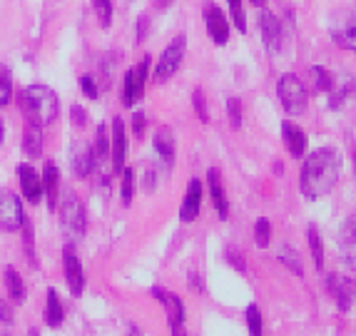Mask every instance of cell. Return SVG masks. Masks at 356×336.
<instances>
[{
	"mask_svg": "<svg viewBox=\"0 0 356 336\" xmlns=\"http://www.w3.org/2000/svg\"><path fill=\"white\" fill-rule=\"evenodd\" d=\"M344 159L337 147H319L304 154V165L299 172V189L309 202L327 197L341 177Z\"/></svg>",
	"mask_w": 356,
	"mask_h": 336,
	"instance_id": "6da1fadb",
	"label": "cell"
},
{
	"mask_svg": "<svg viewBox=\"0 0 356 336\" xmlns=\"http://www.w3.org/2000/svg\"><path fill=\"white\" fill-rule=\"evenodd\" d=\"M20 112L25 115L30 125L35 127H48L55 122L60 112L58 93L48 85H28L18 93Z\"/></svg>",
	"mask_w": 356,
	"mask_h": 336,
	"instance_id": "7a4b0ae2",
	"label": "cell"
},
{
	"mask_svg": "<svg viewBox=\"0 0 356 336\" xmlns=\"http://www.w3.org/2000/svg\"><path fill=\"white\" fill-rule=\"evenodd\" d=\"M60 212V224H63V230L67 232L70 237H85L88 232V214H85V207L83 202L77 200V195L72 189H63L58 197V207H55Z\"/></svg>",
	"mask_w": 356,
	"mask_h": 336,
	"instance_id": "3957f363",
	"label": "cell"
},
{
	"mask_svg": "<svg viewBox=\"0 0 356 336\" xmlns=\"http://www.w3.org/2000/svg\"><path fill=\"white\" fill-rule=\"evenodd\" d=\"M277 97H280L282 107L289 112L291 118L304 115L309 107V93L294 72H284V75L277 80Z\"/></svg>",
	"mask_w": 356,
	"mask_h": 336,
	"instance_id": "277c9868",
	"label": "cell"
},
{
	"mask_svg": "<svg viewBox=\"0 0 356 336\" xmlns=\"http://www.w3.org/2000/svg\"><path fill=\"white\" fill-rule=\"evenodd\" d=\"M149 65H152V55H143V60L122 75V97H120V100H122L125 107H135V102L145 95Z\"/></svg>",
	"mask_w": 356,
	"mask_h": 336,
	"instance_id": "5b68a950",
	"label": "cell"
},
{
	"mask_svg": "<svg viewBox=\"0 0 356 336\" xmlns=\"http://www.w3.org/2000/svg\"><path fill=\"white\" fill-rule=\"evenodd\" d=\"M184 50H187V35H175L172 42L162 50L160 60H157V67H154V80L160 85L170 83L175 77V72L182 67Z\"/></svg>",
	"mask_w": 356,
	"mask_h": 336,
	"instance_id": "8992f818",
	"label": "cell"
},
{
	"mask_svg": "<svg viewBox=\"0 0 356 336\" xmlns=\"http://www.w3.org/2000/svg\"><path fill=\"white\" fill-rule=\"evenodd\" d=\"M23 202L10 189H0V230L3 232H18L25 222Z\"/></svg>",
	"mask_w": 356,
	"mask_h": 336,
	"instance_id": "52a82bcc",
	"label": "cell"
},
{
	"mask_svg": "<svg viewBox=\"0 0 356 336\" xmlns=\"http://www.w3.org/2000/svg\"><path fill=\"white\" fill-rule=\"evenodd\" d=\"M257 25H259L261 42H264V47H267L269 53L272 55L282 53V47H284V30H282V23L277 20V15L269 10H261Z\"/></svg>",
	"mask_w": 356,
	"mask_h": 336,
	"instance_id": "ba28073f",
	"label": "cell"
},
{
	"mask_svg": "<svg viewBox=\"0 0 356 336\" xmlns=\"http://www.w3.org/2000/svg\"><path fill=\"white\" fill-rule=\"evenodd\" d=\"M127 159V130L122 118H115L110 125V162H113V172L120 175L125 167Z\"/></svg>",
	"mask_w": 356,
	"mask_h": 336,
	"instance_id": "9c48e42d",
	"label": "cell"
},
{
	"mask_svg": "<svg viewBox=\"0 0 356 336\" xmlns=\"http://www.w3.org/2000/svg\"><path fill=\"white\" fill-rule=\"evenodd\" d=\"M63 264H65V279H67V289H70L72 296H83L85 291V269L83 262L77 259L75 247L67 244L63 249Z\"/></svg>",
	"mask_w": 356,
	"mask_h": 336,
	"instance_id": "30bf717a",
	"label": "cell"
},
{
	"mask_svg": "<svg viewBox=\"0 0 356 336\" xmlns=\"http://www.w3.org/2000/svg\"><path fill=\"white\" fill-rule=\"evenodd\" d=\"M329 294L334 296L337 307L341 314H351V307H354V279L344 277V274H332L327 279Z\"/></svg>",
	"mask_w": 356,
	"mask_h": 336,
	"instance_id": "8fae6325",
	"label": "cell"
},
{
	"mask_svg": "<svg viewBox=\"0 0 356 336\" xmlns=\"http://www.w3.org/2000/svg\"><path fill=\"white\" fill-rule=\"evenodd\" d=\"M204 25H207V33L214 45H227L229 42V20H227L220 6L204 8Z\"/></svg>",
	"mask_w": 356,
	"mask_h": 336,
	"instance_id": "7c38bea8",
	"label": "cell"
},
{
	"mask_svg": "<svg viewBox=\"0 0 356 336\" xmlns=\"http://www.w3.org/2000/svg\"><path fill=\"white\" fill-rule=\"evenodd\" d=\"M70 170L75 177L85 179L90 177L92 172H95V159H92V147H90L88 142L77 140L72 142L70 147Z\"/></svg>",
	"mask_w": 356,
	"mask_h": 336,
	"instance_id": "4fadbf2b",
	"label": "cell"
},
{
	"mask_svg": "<svg viewBox=\"0 0 356 336\" xmlns=\"http://www.w3.org/2000/svg\"><path fill=\"white\" fill-rule=\"evenodd\" d=\"M18 179H20V189H23L25 200H28L30 205H40V200H42L40 172L30 165V162H25V165H18Z\"/></svg>",
	"mask_w": 356,
	"mask_h": 336,
	"instance_id": "5bb4252c",
	"label": "cell"
},
{
	"mask_svg": "<svg viewBox=\"0 0 356 336\" xmlns=\"http://www.w3.org/2000/svg\"><path fill=\"white\" fill-rule=\"evenodd\" d=\"M202 179L192 177L190 184H187V195H184V202L182 207H179V219L182 222H195L197 217H200V212H202Z\"/></svg>",
	"mask_w": 356,
	"mask_h": 336,
	"instance_id": "9a60e30c",
	"label": "cell"
},
{
	"mask_svg": "<svg viewBox=\"0 0 356 336\" xmlns=\"http://www.w3.org/2000/svg\"><path fill=\"white\" fill-rule=\"evenodd\" d=\"M282 137H284L286 152H289L294 159H302L304 154H307L309 137H307V132H304L297 122H291V120H284V122H282Z\"/></svg>",
	"mask_w": 356,
	"mask_h": 336,
	"instance_id": "2e32d148",
	"label": "cell"
},
{
	"mask_svg": "<svg viewBox=\"0 0 356 336\" xmlns=\"http://www.w3.org/2000/svg\"><path fill=\"white\" fill-rule=\"evenodd\" d=\"M152 296L165 307L167 321H170V324H184V319H187V314H184V301L179 299L175 291L165 289V287H152Z\"/></svg>",
	"mask_w": 356,
	"mask_h": 336,
	"instance_id": "e0dca14e",
	"label": "cell"
},
{
	"mask_svg": "<svg viewBox=\"0 0 356 336\" xmlns=\"http://www.w3.org/2000/svg\"><path fill=\"white\" fill-rule=\"evenodd\" d=\"M207 189H209V197H212V205H214V209H217V214H220V219H227L229 217V200H227V189L217 167L207 170Z\"/></svg>",
	"mask_w": 356,
	"mask_h": 336,
	"instance_id": "ac0fdd59",
	"label": "cell"
},
{
	"mask_svg": "<svg viewBox=\"0 0 356 336\" xmlns=\"http://www.w3.org/2000/svg\"><path fill=\"white\" fill-rule=\"evenodd\" d=\"M154 152L160 154L165 170H172L175 165V154H177V142H175V132L170 127H160L152 137Z\"/></svg>",
	"mask_w": 356,
	"mask_h": 336,
	"instance_id": "d6986e66",
	"label": "cell"
},
{
	"mask_svg": "<svg viewBox=\"0 0 356 336\" xmlns=\"http://www.w3.org/2000/svg\"><path fill=\"white\" fill-rule=\"evenodd\" d=\"M42 179V195L48 200V207L55 209L58 207V197H60V172L55 162H45V170L40 175Z\"/></svg>",
	"mask_w": 356,
	"mask_h": 336,
	"instance_id": "ffe728a7",
	"label": "cell"
},
{
	"mask_svg": "<svg viewBox=\"0 0 356 336\" xmlns=\"http://www.w3.org/2000/svg\"><path fill=\"white\" fill-rule=\"evenodd\" d=\"M3 282H6V289H8V296H10V301L20 304V301L28 299L25 282H23V277L18 274V269H15V266H6V271H3Z\"/></svg>",
	"mask_w": 356,
	"mask_h": 336,
	"instance_id": "44dd1931",
	"label": "cell"
},
{
	"mask_svg": "<svg viewBox=\"0 0 356 336\" xmlns=\"http://www.w3.org/2000/svg\"><path fill=\"white\" fill-rule=\"evenodd\" d=\"M92 147V159H95V167L105 165L107 159H110V130H107V125H97L95 130V145H90Z\"/></svg>",
	"mask_w": 356,
	"mask_h": 336,
	"instance_id": "7402d4cb",
	"label": "cell"
},
{
	"mask_svg": "<svg viewBox=\"0 0 356 336\" xmlns=\"http://www.w3.org/2000/svg\"><path fill=\"white\" fill-rule=\"evenodd\" d=\"M42 147H45V137H42V127H35L30 125L23 135V152L28 154L30 159H38L42 154Z\"/></svg>",
	"mask_w": 356,
	"mask_h": 336,
	"instance_id": "603a6c76",
	"label": "cell"
},
{
	"mask_svg": "<svg viewBox=\"0 0 356 336\" xmlns=\"http://www.w3.org/2000/svg\"><path fill=\"white\" fill-rule=\"evenodd\" d=\"M65 319V309H63V301H60L58 291L48 289V304H45V324L48 326H60Z\"/></svg>",
	"mask_w": 356,
	"mask_h": 336,
	"instance_id": "cb8c5ba5",
	"label": "cell"
},
{
	"mask_svg": "<svg viewBox=\"0 0 356 336\" xmlns=\"http://www.w3.org/2000/svg\"><path fill=\"white\" fill-rule=\"evenodd\" d=\"M309 72H312V80H314L316 93H332V90L337 88V77H334V72L329 70V67L314 65Z\"/></svg>",
	"mask_w": 356,
	"mask_h": 336,
	"instance_id": "d4e9b609",
	"label": "cell"
},
{
	"mask_svg": "<svg viewBox=\"0 0 356 336\" xmlns=\"http://www.w3.org/2000/svg\"><path fill=\"white\" fill-rule=\"evenodd\" d=\"M307 239H309V249H312V259H314L316 271H321L324 269V242H321V234L314 224H309Z\"/></svg>",
	"mask_w": 356,
	"mask_h": 336,
	"instance_id": "484cf974",
	"label": "cell"
},
{
	"mask_svg": "<svg viewBox=\"0 0 356 336\" xmlns=\"http://www.w3.org/2000/svg\"><path fill=\"white\" fill-rule=\"evenodd\" d=\"M277 259L282 262L284 266H289L291 274H297V277H304V266H302V259H299V252L291 244H284L277 254Z\"/></svg>",
	"mask_w": 356,
	"mask_h": 336,
	"instance_id": "4316f807",
	"label": "cell"
},
{
	"mask_svg": "<svg viewBox=\"0 0 356 336\" xmlns=\"http://www.w3.org/2000/svg\"><path fill=\"white\" fill-rule=\"evenodd\" d=\"M122 177V187H120V197H122V207H130L132 200H135V170L132 167H122L120 172Z\"/></svg>",
	"mask_w": 356,
	"mask_h": 336,
	"instance_id": "83f0119b",
	"label": "cell"
},
{
	"mask_svg": "<svg viewBox=\"0 0 356 336\" xmlns=\"http://www.w3.org/2000/svg\"><path fill=\"white\" fill-rule=\"evenodd\" d=\"M23 249H25V257H28L30 266L33 269H38V254H35V232H33V224H30V219H25L23 222Z\"/></svg>",
	"mask_w": 356,
	"mask_h": 336,
	"instance_id": "f1b7e54d",
	"label": "cell"
},
{
	"mask_svg": "<svg viewBox=\"0 0 356 336\" xmlns=\"http://www.w3.org/2000/svg\"><path fill=\"white\" fill-rule=\"evenodd\" d=\"M272 242V222L267 217H259L254 222V244L259 249H267Z\"/></svg>",
	"mask_w": 356,
	"mask_h": 336,
	"instance_id": "f546056e",
	"label": "cell"
},
{
	"mask_svg": "<svg viewBox=\"0 0 356 336\" xmlns=\"http://www.w3.org/2000/svg\"><path fill=\"white\" fill-rule=\"evenodd\" d=\"M229 3V15H232V23L239 33H247V10H244V0H227Z\"/></svg>",
	"mask_w": 356,
	"mask_h": 336,
	"instance_id": "4dcf8cb0",
	"label": "cell"
},
{
	"mask_svg": "<svg viewBox=\"0 0 356 336\" xmlns=\"http://www.w3.org/2000/svg\"><path fill=\"white\" fill-rule=\"evenodd\" d=\"M13 100V75L3 63H0V107H6Z\"/></svg>",
	"mask_w": 356,
	"mask_h": 336,
	"instance_id": "1f68e13d",
	"label": "cell"
},
{
	"mask_svg": "<svg viewBox=\"0 0 356 336\" xmlns=\"http://www.w3.org/2000/svg\"><path fill=\"white\" fill-rule=\"evenodd\" d=\"M339 242L346 247V262H349V266H354V217L346 219L344 232L339 237Z\"/></svg>",
	"mask_w": 356,
	"mask_h": 336,
	"instance_id": "d6a6232c",
	"label": "cell"
},
{
	"mask_svg": "<svg viewBox=\"0 0 356 336\" xmlns=\"http://www.w3.org/2000/svg\"><path fill=\"white\" fill-rule=\"evenodd\" d=\"M334 42H337L341 50H354V47H356V28H354V23H349L344 30H337V33H334Z\"/></svg>",
	"mask_w": 356,
	"mask_h": 336,
	"instance_id": "836d02e7",
	"label": "cell"
},
{
	"mask_svg": "<svg viewBox=\"0 0 356 336\" xmlns=\"http://www.w3.org/2000/svg\"><path fill=\"white\" fill-rule=\"evenodd\" d=\"M92 8H95L100 28H110L113 25V3L110 0H92Z\"/></svg>",
	"mask_w": 356,
	"mask_h": 336,
	"instance_id": "e575fe53",
	"label": "cell"
},
{
	"mask_svg": "<svg viewBox=\"0 0 356 336\" xmlns=\"http://www.w3.org/2000/svg\"><path fill=\"white\" fill-rule=\"evenodd\" d=\"M247 324H250V336L264 334V321H261V312L257 304H250V307H247Z\"/></svg>",
	"mask_w": 356,
	"mask_h": 336,
	"instance_id": "d590c367",
	"label": "cell"
},
{
	"mask_svg": "<svg viewBox=\"0 0 356 336\" xmlns=\"http://www.w3.org/2000/svg\"><path fill=\"white\" fill-rule=\"evenodd\" d=\"M192 105H195L197 118L207 125L209 122V107H207V97H204V90L202 88H197L195 93H192Z\"/></svg>",
	"mask_w": 356,
	"mask_h": 336,
	"instance_id": "8d00e7d4",
	"label": "cell"
},
{
	"mask_svg": "<svg viewBox=\"0 0 356 336\" xmlns=\"http://www.w3.org/2000/svg\"><path fill=\"white\" fill-rule=\"evenodd\" d=\"M227 112H229V125L234 127V130H239L244 122V107L242 102L237 100V97H229L227 100Z\"/></svg>",
	"mask_w": 356,
	"mask_h": 336,
	"instance_id": "74e56055",
	"label": "cell"
},
{
	"mask_svg": "<svg viewBox=\"0 0 356 336\" xmlns=\"http://www.w3.org/2000/svg\"><path fill=\"white\" fill-rule=\"evenodd\" d=\"M157 187V170H154L152 162H143V189L145 192H154Z\"/></svg>",
	"mask_w": 356,
	"mask_h": 336,
	"instance_id": "f35d334b",
	"label": "cell"
},
{
	"mask_svg": "<svg viewBox=\"0 0 356 336\" xmlns=\"http://www.w3.org/2000/svg\"><path fill=\"white\" fill-rule=\"evenodd\" d=\"M80 90H83L85 97H90V100H97V95H100L95 77H92V75H83V77H80Z\"/></svg>",
	"mask_w": 356,
	"mask_h": 336,
	"instance_id": "ab89813d",
	"label": "cell"
},
{
	"mask_svg": "<svg viewBox=\"0 0 356 336\" xmlns=\"http://www.w3.org/2000/svg\"><path fill=\"white\" fill-rule=\"evenodd\" d=\"M70 120H72L75 127H85V125H88V110L80 107V105H72L70 107Z\"/></svg>",
	"mask_w": 356,
	"mask_h": 336,
	"instance_id": "60d3db41",
	"label": "cell"
},
{
	"mask_svg": "<svg viewBox=\"0 0 356 336\" xmlns=\"http://www.w3.org/2000/svg\"><path fill=\"white\" fill-rule=\"evenodd\" d=\"M145 127H147V120H145V112L137 110L135 115H132V132H135V137H140V140H143Z\"/></svg>",
	"mask_w": 356,
	"mask_h": 336,
	"instance_id": "b9f144b4",
	"label": "cell"
},
{
	"mask_svg": "<svg viewBox=\"0 0 356 336\" xmlns=\"http://www.w3.org/2000/svg\"><path fill=\"white\" fill-rule=\"evenodd\" d=\"M227 259L234 264V269L237 271H247V262H244V254H237V249H229L227 252Z\"/></svg>",
	"mask_w": 356,
	"mask_h": 336,
	"instance_id": "7bdbcfd3",
	"label": "cell"
},
{
	"mask_svg": "<svg viewBox=\"0 0 356 336\" xmlns=\"http://www.w3.org/2000/svg\"><path fill=\"white\" fill-rule=\"evenodd\" d=\"M147 30H149V15H140V20H137V42H143L147 38Z\"/></svg>",
	"mask_w": 356,
	"mask_h": 336,
	"instance_id": "ee69618b",
	"label": "cell"
},
{
	"mask_svg": "<svg viewBox=\"0 0 356 336\" xmlns=\"http://www.w3.org/2000/svg\"><path fill=\"white\" fill-rule=\"evenodd\" d=\"M0 321H3V324H8V326L13 324V309H10V304H8V301H0Z\"/></svg>",
	"mask_w": 356,
	"mask_h": 336,
	"instance_id": "f6af8a7d",
	"label": "cell"
},
{
	"mask_svg": "<svg viewBox=\"0 0 356 336\" xmlns=\"http://www.w3.org/2000/svg\"><path fill=\"white\" fill-rule=\"evenodd\" d=\"M170 329H172V336H187V331H184V324H170Z\"/></svg>",
	"mask_w": 356,
	"mask_h": 336,
	"instance_id": "bcb514c9",
	"label": "cell"
},
{
	"mask_svg": "<svg viewBox=\"0 0 356 336\" xmlns=\"http://www.w3.org/2000/svg\"><path fill=\"white\" fill-rule=\"evenodd\" d=\"M3 142H6V125H3V118H0V147H3Z\"/></svg>",
	"mask_w": 356,
	"mask_h": 336,
	"instance_id": "7dc6e473",
	"label": "cell"
},
{
	"mask_svg": "<svg viewBox=\"0 0 356 336\" xmlns=\"http://www.w3.org/2000/svg\"><path fill=\"white\" fill-rule=\"evenodd\" d=\"M250 3H252V6H257V8H264V6H267V0H250Z\"/></svg>",
	"mask_w": 356,
	"mask_h": 336,
	"instance_id": "c3c4849f",
	"label": "cell"
},
{
	"mask_svg": "<svg viewBox=\"0 0 356 336\" xmlns=\"http://www.w3.org/2000/svg\"><path fill=\"white\" fill-rule=\"evenodd\" d=\"M130 336H143V334H140V329H137V326H132V329H130Z\"/></svg>",
	"mask_w": 356,
	"mask_h": 336,
	"instance_id": "681fc988",
	"label": "cell"
}]
</instances>
